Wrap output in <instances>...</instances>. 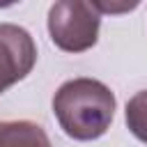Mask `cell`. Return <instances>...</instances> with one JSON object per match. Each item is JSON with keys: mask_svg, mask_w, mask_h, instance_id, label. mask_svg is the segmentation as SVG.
Wrapping results in <instances>:
<instances>
[{"mask_svg": "<svg viewBox=\"0 0 147 147\" xmlns=\"http://www.w3.org/2000/svg\"><path fill=\"white\" fill-rule=\"evenodd\" d=\"M115 94L96 78H71L53 96V115L60 129L80 142L101 138L115 117Z\"/></svg>", "mask_w": 147, "mask_h": 147, "instance_id": "1", "label": "cell"}, {"mask_svg": "<svg viewBox=\"0 0 147 147\" xmlns=\"http://www.w3.org/2000/svg\"><path fill=\"white\" fill-rule=\"evenodd\" d=\"M101 14L85 0H60L48 9L51 41L64 53L90 51L99 39Z\"/></svg>", "mask_w": 147, "mask_h": 147, "instance_id": "2", "label": "cell"}, {"mask_svg": "<svg viewBox=\"0 0 147 147\" xmlns=\"http://www.w3.org/2000/svg\"><path fill=\"white\" fill-rule=\"evenodd\" d=\"M37 62L32 34L14 23H0V94L23 80Z\"/></svg>", "mask_w": 147, "mask_h": 147, "instance_id": "3", "label": "cell"}, {"mask_svg": "<svg viewBox=\"0 0 147 147\" xmlns=\"http://www.w3.org/2000/svg\"><path fill=\"white\" fill-rule=\"evenodd\" d=\"M0 147H51L46 131L28 119L0 122Z\"/></svg>", "mask_w": 147, "mask_h": 147, "instance_id": "4", "label": "cell"}, {"mask_svg": "<svg viewBox=\"0 0 147 147\" xmlns=\"http://www.w3.org/2000/svg\"><path fill=\"white\" fill-rule=\"evenodd\" d=\"M124 117H126L129 131L140 142L147 145V90H142V92H138L129 99Z\"/></svg>", "mask_w": 147, "mask_h": 147, "instance_id": "5", "label": "cell"}, {"mask_svg": "<svg viewBox=\"0 0 147 147\" xmlns=\"http://www.w3.org/2000/svg\"><path fill=\"white\" fill-rule=\"evenodd\" d=\"M96 7L99 14H117V11H131L138 7V2H122V5H113V2H101V0H94L92 2Z\"/></svg>", "mask_w": 147, "mask_h": 147, "instance_id": "6", "label": "cell"}]
</instances>
